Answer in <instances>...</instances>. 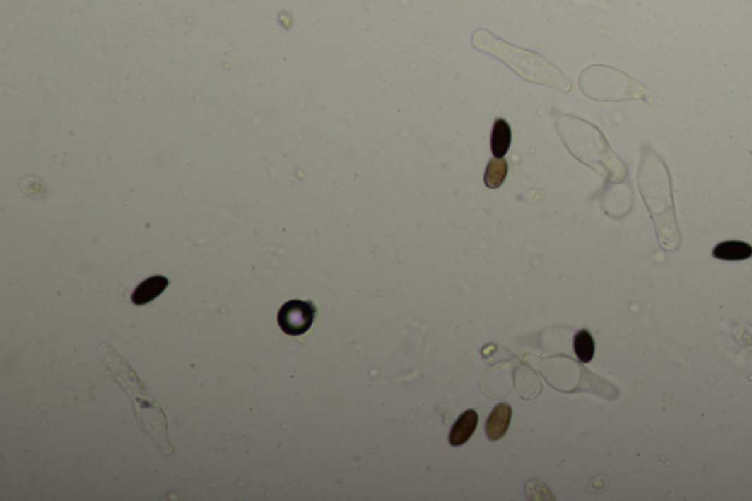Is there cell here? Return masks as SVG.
<instances>
[{"mask_svg":"<svg viewBox=\"0 0 752 501\" xmlns=\"http://www.w3.org/2000/svg\"><path fill=\"white\" fill-rule=\"evenodd\" d=\"M573 341H575L573 343L575 353H576L577 359L582 363H589L592 360V358H594V353H595V343H594L591 332L587 331V329L579 331L575 336Z\"/></svg>","mask_w":752,"mask_h":501,"instance_id":"cell-7","label":"cell"},{"mask_svg":"<svg viewBox=\"0 0 752 501\" xmlns=\"http://www.w3.org/2000/svg\"><path fill=\"white\" fill-rule=\"evenodd\" d=\"M507 175V162L504 158H494L490 160L485 171V185L488 189H498Z\"/></svg>","mask_w":752,"mask_h":501,"instance_id":"cell-8","label":"cell"},{"mask_svg":"<svg viewBox=\"0 0 752 501\" xmlns=\"http://www.w3.org/2000/svg\"><path fill=\"white\" fill-rule=\"evenodd\" d=\"M169 281L166 280L165 276H152L148 278V280H146L144 283H141L133 293V297H131V300H133L134 305L137 306H143L148 302L155 300L156 297H159L165 288L168 287Z\"/></svg>","mask_w":752,"mask_h":501,"instance_id":"cell-4","label":"cell"},{"mask_svg":"<svg viewBox=\"0 0 752 501\" xmlns=\"http://www.w3.org/2000/svg\"><path fill=\"white\" fill-rule=\"evenodd\" d=\"M712 256L722 261H746L752 256V247L744 241H723L712 250Z\"/></svg>","mask_w":752,"mask_h":501,"instance_id":"cell-5","label":"cell"},{"mask_svg":"<svg viewBox=\"0 0 752 501\" xmlns=\"http://www.w3.org/2000/svg\"><path fill=\"white\" fill-rule=\"evenodd\" d=\"M512 144V128L507 121L498 118L493 128L491 151L495 158H504Z\"/></svg>","mask_w":752,"mask_h":501,"instance_id":"cell-6","label":"cell"},{"mask_svg":"<svg viewBox=\"0 0 752 501\" xmlns=\"http://www.w3.org/2000/svg\"><path fill=\"white\" fill-rule=\"evenodd\" d=\"M478 413L475 411H466L453 425V428L450 431V444L453 447H459L470 440L474 435L476 426H478Z\"/></svg>","mask_w":752,"mask_h":501,"instance_id":"cell-3","label":"cell"},{"mask_svg":"<svg viewBox=\"0 0 752 501\" xmlns=\"http://www.w3.org/2000/svg\"><path fill=\"white\" fill-rule=\"evenodd\" d=\"M512 415H513V409L510 404L501 403L495 406V409L491 412L490 418H488L486 420V426H485L486 437L491 441H497L501 437H504L512 422Z\"/></svg>","mask_w":752,"mask_h":501,"instance_id":"cell-2","label":"cell"},{"mask_svg":"<svg viewBox=\"0 0 752 501\" xmlns=\"http://www.w3.org/2000/svg\"><path fill=\"white\" fill-rule=\"evenodd\" d=\"M316 309L310 302L290 300L278 312V325L288 336H302L315 321Z\"/></svg>","mask_w":752,"mask_h":501,"instance_id":"cell-1","label":"cell"}]
</instances>
